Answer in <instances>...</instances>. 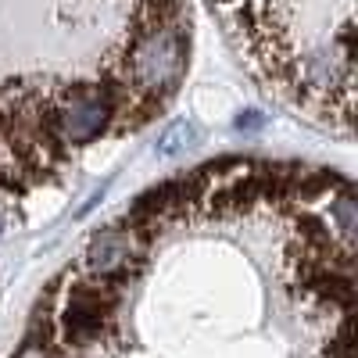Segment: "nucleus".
Returning a JSON list of instances; mask_svg holds the SVG:
<instances>
[{"label":"nucleus","mask_w":358,"mask_h":358,"mask_svg":"<svg viewBox=\"0 0 358 358\" xmlns=\"http://www.w3.org/2000/svg\"><path fill=\"white\" fill-rule=\"evenodd\" d=\"M297 0H215L233 40L251 57V69L280 94L294 90V57H290V8ZM305 4V0H301ZM330 18L334 0H308Z\"/></svg>","instance_id":"obj_1"},{"label":"nucleus","mask_w":358,"mask_h":358,"mask_svg":"<svg viewBox=\"0 0 358 358\" xmlns=\"http://www.w3.org/2000/svg\"><path fill=\"white\" fill-rule=\"evenodd\" d=\"M187 65V36L176 18H158L151 29L133 40L126 83L133 94L162 101V94H172V86L183 76Z\"/></svg>","instance_id":"obj_2"},{"label":"nucleus","mask_w":358,"mask_h":358,"mask_svg":"<svg viewBox=\"0 0 358 358\" xmlns=\"http://www.w3.org/2000/svg\"><path fill=\"white\" fill-rule=\"evenodd\" d=\"M111 118H115V97L108 94V86L97 83L65 86L62 94H50L47 101V126L62 147L97 140Z\"/></svg>","instance_id":"obj_3"},{"label":"nucleus","mask_w":358,"mask_h":358,"mask_svg":"<svg viewBox=\"0 0 358 358\" xmlns=\"http://www.w3.org/2000/svg\"><path fill=\"white\" fill-rule=\"evenodd\" d=\"M143 251H147V236L122 222V226H108L90 236L83 262L101 280H122L143 262Z\"/></svg>","instance_id":"obj_4"},{"label":"nucleus","mask_w":358,"mask_h":358,"mask_svg":"<svg viewBox=\"0 0 358 358\" xmlns=\"http://www.w3.org/2000/svg\"><path fill=\"white\" fill-rule=\"evenodd\" d=\"M118 305V290L111 287V280L101 283H83L69 290V301L62 312V330L65 341L72 344H90L104 334V322L111 315V308Z\"/></svg>","instance_id":"obj_5"},{"label":"nucleus","mask_w":358,"mask_h":358,"mask_svg":"<svg viewBox=\"0 0 358 358\" xmlns=\"http://www.w3.org/2000/svg\"><path fill=\"white\" fill-rule=\"evenodd\" d=\"M201 140H204V133H201L197 122H172V126L158 136V155L176 158V155H183V151H194Z\"/></svg>","instance_id":"obj_6"},{"label":"nucleus","mask_w":358,"mask_h":358,"mask_svg":"<svg viewBox=\"0 0 358 358\" xmlns=\"http://www.w3.org/2000/svg\"><path fill=\"white\" fill-rule=\"evenodd\" d=\"M326 358H355V330H351V315H344L341 330L326 344Z\"/></svg>","instance_id":"obj_7"},{"label":"nucleus","mask_w":358,"mask_h":358,"mask_svg":"<svg viewBox=\"0 0 358 358\" xmlns=\"http://www.w3.org/2000/svg\"><path fill=\"white\" fill-rule=\"evenodd\" d=\"M334 219L341 222V233L351 241V233H355V197H351V187H344V194L334 201Z\"/></svg>","instance_id":"obj_8"},{"label":"nucleus","mask_w":358,"mask_h":358,"mask_svg":"<svg viewBox=\"0 0 358 358\" xmlns=\"http://www.w3.org/2000/svg\"><path fill=\"white\" fill-rule=\"evenodd\" d=\"M236 129H241V133L262 129V111H241V115H236Z\"/></svg>","instance_id":"obj_9"},{"label":"nucleus","mask_w":358,"mask_h":358,"mask_svg":"<svg viewBox=\"0 0 358 358\" xmlns=\"http://www.w3.org/2000/svg\"><path fill=\"white\" fill-rule=\"evenodd\" d=\"M0 190H18V183H15V176L0 165Z\"/></svg>","instance_id":"obj_10"},{"label":"nucleus","mask_w":358,"mask_h":358,"mask_svg":"<svg viewBox=\"0 0 358 358\" xmlns=\"http://www.w3.org/2000/svg\"><path fill=\"white\" fill-rule=\"evenodd\" d=\"M0 236H4V215H0Z\"/></svg>","instance_id":"obj_11"}]
</instances>
